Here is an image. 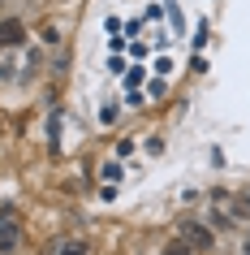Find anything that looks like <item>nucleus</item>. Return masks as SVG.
Wrapping results in <instances>:
<instances>
[{
    "instance_id": "nucleus-1",
    "label": "nucleus",
    "mask_w": 250,
    "mask_h": 255,
    "mask_svg": "<svg viewBox=\"0 0 250 255\" xmlns=\"http://www.w3.org/2000/svg\"><path fill=\"white\" fill-rule=\"evenodd\" d=\"M181 238L194 247V251H207L211 242H216V234H211L207 225H198V221H181Z\"/></svg>"
},
{
    "instance_id": "nucleus-2",
    "label": "nucleus",
    "mask_w": 250,
    "mask_h": 255,
    "mask_svg": "<svg viewBox=\"0 0 250 255\" xmlns=\"http://www.w3.org/2000/svg\"><path fill=\"white\" fill-rule=\"evenodd\" d=\"M13 247H17V212L0 208V251H13Z\"/></svg>"
},
{
    "instance_id": "nucleus-6",
    "label": "nucleus",
    "mask_w": 250,
    "mask_h": 255,
    "mask_svg": "<svg viewBox=\"0 0 250 255\" xmlns=\"http://www.w3.org/2000/svg\"><path fill=\"white\" fill-rule=\"evenodd\" d=\"M237 212H242V216H250V190L242 195V199H237Z\"/></svg>"
},
{
    "instance_id": "nucleus-7",
    "label": "nucleus",
    "mask_w": 250,
    "mask_h": 255,
    "mask_svg": "<svg viewBox=\"0 0 250 255\" xmlns=\"http://www.w3.org/2000/svg\"><path fill=\"white\" fill-rule=\"evenodd\" d=\"M246 255H250V238H246Z\"/></svg>"
},
{
    "instance_id": "nucleus-5",
    "label": "nucleus",
    "mask_w": 250,
    "mask_h": 255,
    "mask_svg": "<svg viewBox=\"0 0 250 255\" xmlns=\"http://www.w3.org/2000/svg\"><path fill=\"white\" fill-rule=\"evenodd\" d=\"M56 255H86V247H82V242H65Z\"/></svg>"
},
{
    "instance_id": "nucleus-3",
    "label": "nucleus",
    "mask_w": 250,
    "mask_h": 255,
    "mask_svg": "<svg viewBox=\"0 0 250 255\" xmlns=\"http://www.w3.org/2000/svg\"><path fill=\"white\" fill-rule=\"evenodd\" d=\"M17 43H26V26H22L17 17L0 22V52H4V48H17Z\"/></svg>"
},
{
    "instance_id": "nucleus-4",
    "label": "nucleus",
    "mask_w": 250,
    "mask_h": 255,
    "mask_svg": "<svg viewBox=\"0 0 250 255\" xmlns=\"http://www.w3.org/2000/svg\"><path fill=\"white\" fill-rule=\"evenodd\" d=\"M164 255H194V247H190L185 238H172L168 247H164Z\"/></svg>"
}]
</instances>
